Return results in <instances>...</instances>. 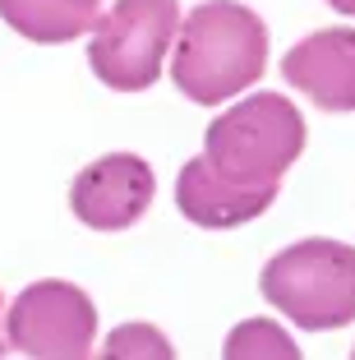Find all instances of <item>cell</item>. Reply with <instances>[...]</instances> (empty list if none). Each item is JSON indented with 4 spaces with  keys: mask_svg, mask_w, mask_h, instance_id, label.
<instances>
[{
    "mask_svg": "<svg viewBox=\"0 0 355 360\" xmlns=\"http://www.w3.org/2000/svg\"><path fill=\"white\" fill-rule=\"evenodd\" d=\"M263 70H268V28L254 10L235 0H208L180 19L171 79L189 102H226L259 84Z\"/></svg>",
    "mask_w": 355,
    "mask_h": 360,
    "instance_id": "6da1fadb",
    "label": "cell"
},
{
    "mask_svg": "<svg viewBox=\"0 0 355 360\" xmlns=\"http://www.w3.org/2000/svg\"><path fill=\"white\" fill-rule=\"evenodd\" d=\"M304 153V116L282 93H254L203 134V158L240 185H277Z\"/></svg>",
    "mask_w": 355,
    "mask_h": 360,
    "instance_id": "7a4b0ae2",
    "label": "cell"
},
{
    "mask_svg": "<svg viewBox=\"0 0 355 360\" xmlns=\"http://www.w3.org/2000/svg\"><path fill=\"white\" fill-rule=\"evenodd\" d=\"M259 291L309 333L346 328L355 319V250L342 240H300L268 259Z\"/></svg>",
    "mask_w": 355,
    "mask_h": 360,
    "instance_id": "3957f363",
    "label": "cell"
},
{
    "mask_svg": "<svg viewBox=\"0 0 355 360\" xmlns=\"http://www.w3.org/2000/svg\"><path fill=\"white\" fill-rule=\"evenodd\" d=\"M176 32H180L176 0H115L93 28L88 65L115 93H143L162 75Z\"/></svg>",
    "mask_w": 355,
    "mask_h": 360,
    "instance_id": "277c9868",
    "label": "cell"
},
{
    "mask_svg": "<svg viewBox=\"0 0 355 360\" xmlns=\"http://www.w3.org/2000/svg\"><path fill=\"white\" fill-rule=\"evenodd\" d=\"M10 351L32 360H84L97 342V309L74 282H32L5 314Z\"/></svg>",
    "mask_w": 355,
    "mask_h": 360,
    "instance_id": "5b68a950",
    "label": "cell"
},
{
    "mask_svg": "<svg viewBox=\"0 0 355 360\" xmlns=\"http://www.w3.org/2000/svg\"><path fill=\"white\" fill-rule=\"evenodd\" d=\"M153 194H157V176L138 153H106L74 176L70 208L93 231H125L148 212Z\"/></svg>",
    "mask_w": 355,
    "mask_h": 360,
    "instance_id": "8992f818",
    "label": "cell"
},
{
    "mask_svg": "<svg viewBox=\"0 0 355 360\" xmlns=\"http://www.w3.org/2000/svg\"><path fill=\"white\" fill-rule=\"evenodd\" d=\"M272 199H277V185H240V180L221 176L208 158L185 162L176 176V208L194 226H208V231L254 222L259 212L272 208Z\"/></svg>",
    "mask_w": 355,
    "mask_h": 360,
    "instance_id": "52a82bcc",
    "label": "cell"
},
{
    "mask_svg": "<svg viewBox=\"0 0 355 360\" xmlns=\"http://www.w3.org/2000/svg\"><path fill=\"white\" fill-rule=\"evenodd\" d=\"M282 79L323 111H355V28H323L291 46Z\"/></svg>",
    "mask_w": 355,
    "mask_h": 360,
    "instance_id": "ba28073f",
    "label": "cell"
},
{
    "mask_svg": "<svg viewBox=\"0 0 355 360\" xmlns=\"http://www.w3.org/2000/svg\"><path fill=\"white\" fill-rule=\"evenodd\" d=\"M0 19L28 42L56 46L93 32L102 19V5L97 0H0Z\"/></svg>",
    "mask_w": 355,
    "mask_h": 360,
    "instance_id": "9c48e42d",
    "label": "cell"
},
{
    "mask_svg": "<svg viewBox=\"0 0 355 360\" xmlns=\"http://www.w3.org/2000/svg\"><path fill=\"white\" fill-rule=\"evenodd\" d=\"M221 356L226 360H300V347L272 319H250L240 328H231Z\"/></svg>",
    "mask_w": 355,
    "mask_h": 360,
    "instance_id": "30bf717a",
    "label": "cell"
},
{
    "mask_svg": "<svg viewBox=\"0 0 355 360\" xmlns=\"http://www.w3.org/2000/svg\"><path fill=\"white\" fill-rule=\"evenodd\" d=\"M106 360H134V356H148V360H171V342L153 328V323H120V328L106 338L102 347Z\"/></svg>",
    "mask_w": 355,
    "mask_h": 360,
    "instance_id": "8fae6325",
    "label": "cell"
},
{
    "mask_svg": "<svg viewBox=\"0 0 355 360\" xmlns=\"http://www.w3.org/2000/svg\"><path fill=\"white\" fill-rule=\"evenodd\" d=\"M5 314H10V309H5V296H0V356L10 351V328H5Z\"/></svg>",
    "mask_w": 355,
    "mask_h": 360,
    "instance_id": "7c38bea8",
    "label": "cell"
},
{
    "mask_svg": "<svg viewBox=\"0 0 355 360\" xmlns=\"http://www.w3.org/2000/svg\"><path fill=\"white\" fill-rule=\"evenodd\" d=\"M328 5H333L337 14H351V19H355V0H328Z\"/></svg>",
    "mask_w": 355,
    "mask_h": 360,
    "instance_id": "4fadbf2b",
    "label": "cell"
}]
</instances>
